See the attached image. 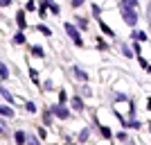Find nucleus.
Segmentation results:
<instances>
[{"label": "nucleus", "mask_w": 151, "mask_h": 145, "mask_svg": "<svg viewBox=\"0 0 151 145\" xmlns=\"http://www.w3.org/2000/svg\"><path fill=\"white\" fill-rule=\"evenodd\" d=\"M14 41H16V43H25V34H23V32H18V34L14 36Z\"/></svg>", "instance_id": "obj_13"}, {"label": "nucleus", "mask_w": 151, "mask_h": 145, "mask_svg": "<svg viewBox=\"0 0 151 145\" xmlns=\"http://www.w3.org/2000/svg\"><path fill=\"white\" fill-rule=\"evenodd\" d=\"M16 18H18V27L23 30V27H25V12H18V16H16Z\"/></svg>", "instance_id": "obj_8"}, {"label": "nucleus", "mask_w": 151, "mask_h": 145, "mask_svg": "<svg viewBox=\"0 0 151 145\" xmlns=\"http://www.w3.org/2000/svg\"><path fill=\"white\" fill-rule=\"evenodd\" d=\"M122 16H124V20L129 23V25H135V23H138L135 9H126V7H122Z\"/></svg>", "instance_id": "obj_2"}, {"label": "nucleus", "mask_w": 151, "mask_h": 145, "mask_svg": "<svg viewBox=\"0 0 151 145\" xmlns=\"http://www.w3.org/2000/svg\"><path fill=\"white\" fill-rule=\"evenodd\" d=\"M133 39H138V41H145L147 34H145V32H133Z\"/></svg>", "instance_id": "obj_14"}, {"label": "nucleus", "mask_w": 151, "mask_h": 145, "mask_svg": "<svg viewBox=\"0 0 151 145\" xmlns=\"http://www.w3.org/2000/svg\"><path fill=\"white\" fill-rule=\"evenodd\" d=\"M0 114H2V116H9V118H12V116H14V111H12L9 107H0Z\"/></svg>", "instance_id": "obj_12"}, {"label": "nucleus", "mask_w": 151, "mask_h": 145, "mask_svg": "<svg viewBox=\"0 0 151 145\" xmlns=\"http://www.w3.org/2000/svg\"><path fill=\"white\" fill-rule=\"evenodd\" d=\"M101 136H106V138H111V129H108V127H101Z\"/></svg>", "instance_id": "obj_18"}, {"label": "nucleus", "mask_w": 151, "mask_h": 145, "mask_svg": "<svg viewBox=\"0 0 151 145\" xmlns=\"http://www.w3.org/2000/svg\"><path fill=\"white\" fill-rule=\"evenodd\" d=\"M32 52H34L36 57H45V55H43V48H41V45H34V48H32Z\"/></svg>", "instance_id": "obj_11"}, {"label": "nucleus", "mask_w": 151, "mask_h": 145, "mask_svg": "<svg viewBox=\"0 0 151 145\" xmlns=\"http://www.w3.org/2000/svg\"><path fill=\"white\" fill-rule=\"evenodd\" d=\"M0 95H2V98H5L7 102H12V95H9V91H5V88H0Z\"/></svg>", "instance_id": "obj_15"}, {"label": "nucleus", "mask_w": 151, "mask_h": 145, "mask_svg": "<svg viewBox=\"0 0 151 145\" xmlns=\"http://www.w3.org/2000/svg\"><path fill=\"white\" fill-rule=\"evenodd\" d=\"M65 98H68V95H65V93H63V91H61V93H59V102H61V104H63V102H65Z\"/></svg>", "instance_id": "obj_21"}, {"label": "nucleus", "mask_w": 151, "mask_h": 145, "mask_svg": "<svg viewBox=\"0 0 151 145\" xmlns=\"http://www.w3.org/2000/svg\"><path fill=\"white\" fill-rule=\"evenodd\" d=\"M9 2H12V0H0V5H9Z\"/></svg>", "instance_id": "obj_23"}, {"label": "nucleus", "mask_w": 151, "mask_h": 145, "mask_svg": "<svg viewBox=\"0 0 151 145\" xmlns=\"http://www.w3.org/2000/svg\"><path fill=\"white\" fill-rule=\"evenodd\" d=\"M77 25H79V27H81V30H83V27L88 25V23H86V20H83V18H79V20H77Z\"/></svg>", "instance_id": "obj_20"}, {"label": "nucleus", "mask_w": 151, "mask_h": 145, "mask_svg": "<svg viewBox=\"0 0 151 145\" xmlns=\"http://www.w3.org/2000/svg\"><path fill=\"white\" fill-rule=\"evenodd\" d=\"M0 77H2V79H7V77H9V70H7L5 63H0Z\"/></svg>", "instance_id": "obj_10"}, {"label": "nucleus", "mask_w": 151, "mask_h": 145, "mask_svg": "<svg viewBox=\"0 0 151 145\" xmlns=\"http://www.w3.org/2000/svg\"><path fill=\"white\" fill-rule=\"evenodd\" d=\"M99 27H101V32H104V34H108V36H113V30H111V27H108L106 23H101V20H99Z\"/></svg>", "instance_id": "obj_9"}, {"label": "nucleus", "mask_w": 151, "mask_h": 145, "mask_svg": "<svg viewBox=\"0 0 151 145\" xmlns=\"http://www.w3.org/2000/svg\"><path fill=\"white\" fill-rule=\"evenodd\" d=\"M25 143H29V145H38V141H36V138H34V136H29V138H27V141H25Z\"/></svg>", "instance_id": "obj_19"}, {"label": "nucleus", "mask_w": 151, "mask_h": 145, "mask_svg": "<svg viewBox=\"0 0 151 145\" xmlns=\"http://www.w3.org/2000/svg\"><path fill=\"white\" fill-rule=\"evenodd\" d=\"M38 32H41V34H45V36H52V30H50L47 25H43V23L38 25Z\"/></svg>", "instance_id": "obj_7"}, {"label": "nucleus", "mask_w": 151, "mask_h": 145, "mask_svg": "<svg viewBox=\"0 0 151 145\" xmlns=\"http://www.w3.org/2000/svg\"><path fill=\"white\" fill-rule=\"evenodd\" d=\"M147 107H149V109H151V100H149V102H147Z\"/></svg>", "instance_id": "obj_24"}, {"label": "nucleus", "mask_w": 151, "mask_h": 145, "mask_svg": "<svg viewBox=\"0 0 151 145\" xmlns=\"http://www.w3.org/2000/svg\"><path fill=\"white\" fill-rule=\"evenodd\" d=\"M25 109L29 111V114H34V111H36V107H34V102H25Z\"/></svg>", "instance_id": "obj_16"}, {"label": "nucleus", "mask_w": 151, "mask_h": 145, "mask_svg": "<svg viewBox=\"0 0 151 145\" xmlns=\"http://www.w3.org/2000/svg\"><path fill=\"white\" fill-rule=\"evenodd\" d=\"M72 73H75V77H77V79H81V82H86V79H88V75H86L79 66H75V68H72Z\"/></svg>", "instance_id": "obj_3"}, {"label": "nucleus", "mask_w": 151, "mask_h": 145, "mask_svg": "<svg viewBox=\"0 0 151 145\" xmlns=\"http://www.w3.org/2000/svg\"><path fill=\"white\" fill-rule=\"evenodd\" d=\"M79 5H83V0H72V7H79Z\"/></svg>", "instance_id": "obj_22"}, {"label": "nucleus", "mask_w": 151, "mask_h": 145, "mask_svg": "<svg viewBox=\"0 0 151 145\" xmlns=\"http://www.w3.org/2000/svg\"><path fill=\"white\" fill-rule=\"evenodd\" d=\"M54 114H57L59 118H68V116H70V111H68L65 107H54Z\"/></svg>", "instance_id": "obj_4"}, {"label": "nucleus", "mask_w": 151, "mask_h": 145, "mask_svg": "<svg viewBox=\"0 0 151 145\" xmlns=\"http://www.w3.org/2000/svg\"><path fill=\"white\" fill-rule=\"evenodd\" d=\"M25 141H27L25 132H16V143H18V145H25Z\"/></svg>", "instance_id": "obj_6"}, {"label": "nucleus", "mask_w": 151, "mask_h": 145, "mask_svg": "<svg viewBox=\"0 0 151 145\" xmlns=\"http://www.w3.org/2000/svg\"><path fill=\"white\" fill-rule=\"evenodd\" d=\"M65 32H68L70 36H72V41H75V45H83V41H81V36H79V30H77L75 25H72V23H65Z\"/></svg>", "instance_id": "obj_1"}, {"label": "nucleus", "mask_w": 151, "mask_h": 145, "mask_svg": "<svg viewBox=\"0 0 151 145\" xmlns=\"http://www.w3.org/2000/svg\"><path fill=\"white\" fill-rule=\"evenodd\" d=\"M120 7H126V9H135V7H138V0H122Z\"/></svg>", "instance_id": "obj_5"}, {"label": "nucleus", "mask_w": 151, "mask_h": 145, "mask_svg": "<svg viewBox=\"0 0 151 145\" xmlns=\"http://www.w3.org/2000/svg\"><path fill=\"white\" fill-rule=\"evenodd\" d=\"M72 104H75V109H83V102L79 100V98H75V100H72Z\"/></svg>", "instance_id": "obj_17"}]
</instances>
